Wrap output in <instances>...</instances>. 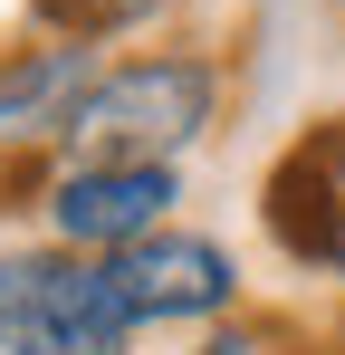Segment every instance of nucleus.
I'll list each match as a JSON object with an SVG mask.
<instances>
[{"label":"nucleus","mask_w":345,"mask_h":355,"mask_svg":"<svg viewBox=\"0 0 345 355\" xmlns=\"http://www.w3.org/2000/svg\"><path fill=\"white\" fill-rule=\"evenodd\" d=\"M211 116H221V67L192 49H154V58L96 67L67 144L77 164H172L182 144L211 135Z\"/></svg>","instance_id":"1"},{"label":"nucleus","mask_w":345,"mask_h":355,"mask_svg":"<svg viewBox=\"0 0 345 355\" xmlns=\"http://www.w3.org/2000/svg\"><path fill=\"white\" fill-rule=\"evenodd\" d=\"M0 355H134L106 259L77 250H0Z\"/></svg>","instance_id":"2"},{"label":"nucleus","mask_w":345,"mask_h":355,"mask_svg":"<svg viewBox=\"0 0 345 355\" xmlns=\"http://www.w3.org/2000/svg\"><path fill=\"white\" fill-rule=\"evenodd\" d=\"M182 202L172 164H67L48 182V250L77 259H115L144 231H163V211Z\"/></svg>","instance_id":"3"},{"label":"nucleus","mask_w":345,"mask_h":355,"mask_svg":"<svg viewBox=\"0 0 345 355\" xmlns=\"http://www.w3.org/2000/svg\"><path fill=\"white\" fill-rule=\"evenodd\" d=\"M106 288H115V307L134 327H192V317H221L230 297H240V269H230L221 240L163 221V231H144L134 250L106 259Z\"/></svg>","instance_id":"4"},{"label":"nucleus","mask_w":345,"mask_h":355,"mask_svg":"<svg viewBox=\"0 0 345 355\" xmlns=\"http://www.w3.org/2000/svg\"><path fill=\"white\" fill-rule=\"evenodd\" d=\"M269 231H278L288 259L345 279V125H317L269 173Z\"/></svg>","instance_id":"5"},{"label":"nucleus","mask_w":345,"mask_h":355,"mask_svg":"<svg viewBox=\"0 0 345 355\" xmlns=\"http://www.w3.org/2000/svg\"><path fill=\"white\" fill-rule=\"evenodd\" d=\"M96 87V49H10L0 58V144H67V125Z\"/></svg>","instance_id":"6"},{"label":"nucleus","mask_w":345,"mask_h":355,"mask_svg":"<svg viewBox=\"0 0 345 355\" xmlns=\"http://www.w3.org/2000/svg\"><path fill=\"white\" fill-rule=\"evenodd\" d=\"M163 0H39V19H48V39L67 49H106L115 29H134V19H154Z\"/></svg>","instance_id":"7"}]
</instances>
